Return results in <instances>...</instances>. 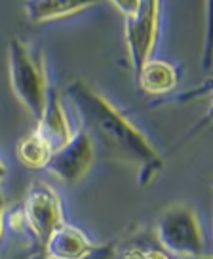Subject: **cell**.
<instances>
[{
  "label": "cell",
  "instance_id": "7c38bea8",
  "mask_svg": "<svg viewBox=\"0 0 213 259\" xmlns=\"http://www.w3.org/2000/svg\"><path fill=\"white\" fill-rule=\"evenodd\" d=\"M141 259H175L172 253H168L164 250H158V248H152V250H143V255Z\"/></svg>",
  "mask_w": 213,
  "mask_h": 259
},
{
  "label": "cell",
  "instance_id": "2e32d148",
  "mask_svg": "<svg viewBox=\"0 0 213 259\" xmlns=\"http://www.w3.org/2000/svg\"><path fill=\"white\" fill-rule=\"evenodd\" d=\"M29 259H48L44 253H34V255H29Z\"/></svg>",
  "mask_w": 213,
  "mask_h": 259
},
{
  "label": "cell",
  "instance_id": "9c48e42d",
  "mask_svg": "<svg viewBox=\"0 0 213 259\" xmlns=\"http://www.w3.org/2000/svg\"><path fill=\"white\" fill-rule=\"evenodd\" d=\"M135 80L143 92L156 96V94L172 92L177 86L179 76H177V69L172 63L162 61V59H150L143 65V69L135 76Z\"/></svg>",
  "mask_w": 213,
  "mask_h": 259
},
{
  "label": "cell",
  "instance_id": "4fadbf2b",
  "mask_svg": "<svg viewBox=\"0 0 213 259\" xmlns=\"http://www.w3.org/2000/svg\"><path fill=\"white\" fill-rule=\"evenodd\" d=\"M141 255H143V250H141V248H128V250L122 253L120 259H141Z\"/></svg>",
  "mask_w": 213,
  "mask_h": 259
},
{
  "label": "cell",
  "instance_id": "277c9868",
  "mask_svg": "<svg viewBox=\"0 0 213 259\" xmlns=\"http://www.w3.org/2000/svg\"><path fill=\"white\" fill-rule=\"evenodd\" d=\"M156 240L164 251L179 257L192 259L207 255L200 221L187 204H172L160 213L156 221Z\"/></svg>",
  "mask_w": 213,
  "mask_h": 259
},
{
  "label": "cell",
  "instance_id": "30bf717a",
  "mask_svg": "<svg viewBox=\"0 0 213 259\" xmlns=\"http://www.w3.org/2000/svg\"><path fill=\"white\" fill-rule=\"evenodd\" d=\"M93 2H78V0H33L25 2L23 8L27 19L31 23H44L58 17H67L78 14L86 8H91Z\"/></svg>",
  "mask_w": 213,
  "mask_h": 259
},
{
  "label": "cell",
  "instance_id": "8992f818",
  "mask_svg": "<svg viewBox=\"0 0 213 259\" xmlns=\"http://www.w3.org/2000/svg\"><path fill=\"white\" fill-rule=\"evenodd\" d=\"M93 158H95L93 143H91L90 136L84 130H80V132L73 134V138L61 149L51 153L48 164L44 168L61 181H65L67 185H76L90 171Z\"/></svg>",
  "mask_w": 213,
  "mask_h": 259
},
{
  "label": "cell",
  "instance_id": "5b68a950",
  "mask_svg": "<svg viewBox=\"0 0 213 259\" xmlns=\"http://www.w3.org/2000/svg\"><path fill=\"white\" fill-rule=\"evenodd\" d=\"M21 218L36 244L44 248L54 231L63 225V210L58 193L44 183L33 185L25 198Z\"/></svg>",
  "mask_w": 213,
  "mask_h": 259
},
{
  "label": "cell",
  "instance_id": "3957f363",
  "mask_svg": "<svg viewBox=\"0 0 213 259\" xmlns=\"http://www.w3.org/2000/svg\"><path fill=\"white\" fill-rule=\"evenodd\" d=\"M116 10L124 16V38L130 54V63L133 74L137 76L143 65L150 61L152 50L158 36V16L160 4L152 0L137 2H113Z\"/></svg>",
  "mask_w": 213,
  "mask_h": 259
},
{
  "label": "cell",
  "instance_id": "e0dca14e",
  "mask_svg": "<svg viewBox=\"0 0 213 259\" xmlns=\"http://www.w3.org/2000/svg\"><path fill=\"white\" fill-rule=\"evenodd\" d=\"M10 259H29V255H16V257H10Z\"/></svg>",
  "mask_w": 213,
  "mask_h": 259
},
{
  "label": "cell",
  "instance_id": "6da1fadb",
  "mask_svg": "<svg viewBox=\"0 0 213 259\" xmlns=\"http://www.w3.org/2000/svg\"><path fill=\"white\" fill-rule=\"evenodd\" d=\"M67 96L80 114L82 130L90 136L91 143L97 141L103 153L115 160L137 166L141 185L154 181L164 160L137 126H133L105 96L82 80L71 82L67 86Z\"/></svg>",
  "mask_w": 213,
  "mask_h": 259
},
{
  "label": "cell",
  "instance_id": "9a60e30c",
  "mask_svg": "<svg viewBox=\"0 0 213 259\" xmlns=\"http://www.w3.org/2000/svg\"><path fill=\"white\" fill-rule=\"evenodd\" d=\"M6 174H8V168H6V164H4V160H0V183L4 181V178H6Z\"/></svg>",
  "mask_w": 213,
  "mask_h": 259
},
{
  "label": "cell",
  "instance_id": "5bb4252c",
  "mask_svg": "<svg viewBox=\"0 0 213 259\" xmlns=\"http://www.w3.org/2000/svg\"><path fill=\"white\" fill-rule=\"evenodd\" d=\"M4 208H6V204H4V196L0 193V238H2V231H4Z\"/></svg>",
  "mask_w": 213,
  "mask_h": 259
},
{
  "label": "cell",
  "instance_id": "52a82bcc",
  "mask_svg": "<svg viewBox=\"0 0 213 259\" xmlns=\"http://www.w3.org/2000/svg\"><path fill=\"white\" fill-rule=\"evenodd\" d=\"M34 132L48 143L51 153L61 149L69 139L73 138V130H71V124L67 120L65 109L61 103V96L56 88L48 90L46 107H44L40 120L36 122Z\"/></svg>",
  "mask_w": 213,
  "mask_h": 259
},
{
  "label": "cell",
  "instance_id": "8fae6325",
  "mask_svg": "<svg viewBox=\"0 0 213 259\" xmlns=\"http://www.w3.org/2000/svg\"><path fill=\"white\" fill-rule=\"evenodd\" d=\"M16 151L19 162L27 168H31V170L44 168L48 164L49 156H51V149L36 132H31V134H27L19 139Z\"/></svg>",
  "mask_w": 213,
  "mask_h": 259
},
{
  "label": "cell",
  "instance_id": "ba28073f",
  "mask_svg": "<svg viewBox=\"0 0 213 259\" xmlns=\"http://www.w3.org/2000/svg\"><path fill=\"white\" fill-rule=\"evenodd\" d=\"M93 248L95 246L80 229L63 223L48 238L44 246V255L48 259H86Z\"/></svg>",
  "mask_w": 213,
  "mask_h": 259
},
{
  "label": "cell",
  "instance_id": "7a4b0ae2",
  "mask_svg": "<svg viewBox=\"0 0 213 259\" xmlns=\"http://www.w3.org/2000/svg\"><path fill=\"white\" fill-rule=\"evenodd\" d=\"M8 65L14 94L38 122L49 90L42 54L31 50L19 38H12L8 44Z\"/></svg>",
  "mask_w": 213,
  "mask_h": 259
},
{
  "label": "cell",
  "instance_id": "ac0fdd59",
  "mask_svg": "<svg viewBox=\"0 0 213 259\" xmlns=\"http://www.w3.org/2000/svg\"><path fill=\"white\" fill-rule=\"evenodd\" d=\"M192 259H211L209 255H202V257H192Z\"/></svg>",
  "mask_w": 213,
  "mask_h": 259
}]
</instances>
